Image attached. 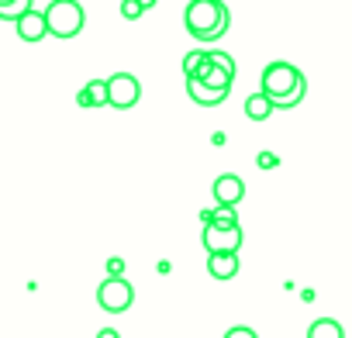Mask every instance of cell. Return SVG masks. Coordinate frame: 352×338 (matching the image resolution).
Returning a JSON list of instances; mask_svg holds the SVG:
<instances>
[{
    "mask_svg": "<svg viewBox=\"0 0 352 338\" xmlns=\"http://www.w3.org/2000/svg\"><path fill=\"white\" fill-rule=\"evenodd\" d=\"M228 25H232V11L225 0H190L184 8V28L190 32V38L204 45L225 38Z\"/></svg>",
    "mask_w": 352,
    "mask_h": 338,
    "instance_id": "cell-1",
    "label": "cell"
},
{
    "mask_svg": "<svg viewBox=\"0 0 352 338\" xmlns=\"http://www.w3.org/2000/svg\"><path fill=\"white\" fill-rule=\"evenodd\" d=\"M259 90L273 100V107H297L307 93V80L297 66L290 63H270L263 69V80H259Z\"/></svg>",
    "mask_w": 352,
    "mask_h": 338,
    "instance_id": "cell-2",
    "label": "cell"
},
{
    "mask_svg": "<svg viewBox=\"0 0 352 338\" xmlns=\"http://www.w3.org/2000/svg\"><path fill=\"white\" fill-rule=\"evenodd\" d=\"M45 21L52 38H76L87 25V11L80 0H52L45 8Z\"/></svg>",
    "mask_w": 352,
    "mask_h": 338,
    "instance_id": "cell-3",
    "label": "cell"
},
{
    "mask_svg": "<svg viewBox=\"0 0 352 338\" xmlns=\"http://www.w3.org/2000/svg\"><path fill=\"white\" fill-rule=\"evenodd\" d=\"M97 304L111 314H121L135 304V286L124 280V276H107L100 286H97Z\"/></svg>",
    "mask_w": 352,
    "mask_h": 338,
    "instance_id": "cell-4",
    "label": "cell"
},
{
    "mask_svg": "<svg viewBox=\"0 0 352 338\" xmlns=\"http://www.w3.org/2000/svg\"><path fill=\"white\" fill-rule=\"evenodd\" d=\"M142 100V83L131 73H114L107 76V104L118 111H128Z\"/></svg>",
    "mask_w": 352,
    "mask_h": 338,
    "instance_id": "cell-5",
    "label": "cell"
},
{
    "mask_svg": "<svg viewBox=\"0 0 352 338\" xmlns=\"http://www.w3.org/2000/svg\"><path fill=\"white\" fill-rule=\"evenodd\" d=\"M242 225H208L204 228V235H201V242H204V249H208V256H221V252H239L242 249Z\"/></svg>",
    "mask_w": 352,
    "mask_h": 338,
    "instance_id": "cell-6",
    "label": "cell"
},
{
    "mask_svg": "<svg viewBox=\"0 0 352 338\" xmlns=\"http://www.w3.org/2000/svg\"><path fill=\"white\" fill-rule=\"evenodd\" d=\"M211 194H214V204L239 207V204L245 201V180H242V177H235V173H221V177L214 180Z\"/></svg>",
    "mask_w": 352,
    "mask_h": 338,
    "instance_id": "cell-7",
    "label": "cell"
},
{
    "mask_svg": "<svg viewBox=\"0 0 352 338\" xmlns=\"http://www.w3.org/2000/svg\"><path fill=\"white\" fill-rule=\"evenodd\" d=\"M18 38L21 42H42V38H49V21H45V11H28L18 25Z\"/></svg>",
    "mask_w": 352,
    "mask_h": 338,
    "instance_id": "cell-8",
    "label": "cell"
},
{
    "mask_svg": "<svg viewBox=\"0 0 352 338\" xmlns=\"http://www.w3.org/2000/svg\"><path fill=\"white\" fill-rule=\"evenodd\" d=\"M239 266H242L239 252H221V256H208V273H211L214 280H232V276H239Z\"/></svg>",
    "mask_w": 352,
    "mask_h": 338,
    "instance_id": "cell-9",
    "label": "cell"
},
{
    "mask_svg": "<svg viewBox=\"0 0 352 338\" xmlns=\"http://www.w3.org/2000/svg\"><path fill=\"white\" fill-rule=\"evenodd\" d=\"M187 97L194 100V104H201V107H218V104H225V90H211L208 83H201V80H187Z\"/></svg>",
    "mask_w": 352,
    "mask_h": 338,
    "instance_id": "cell-10",
    "label": "cell"
},
{
    "mask_svg": "<svg viewBox=\"0 0 352 338\" xmlns=\"http://www.w3.org/2000/svg\"><path fill=\"white\" fill-rule=\"evenodd\" d=\"M80 107H104L107 104V80H90L80 93H76Z\"/></svg>",
    "mask_w": 352,
    "mask_h": 338,
    "instance_id": "cell-11",
    "label": "cell"
},
{
    "mask_svg": "<svg viewBox=\"0 0 352 338\" xmlns=\"http://www.w3.org/2000/svg\"><path fill=\"white\" fill-rule=\"evenodd\" d=\"M273 111H276V107H273V100H270L263 90L245 97V117H249V121H270Z\"/></svg>",
    "mask_w": 352,
    "mask_h": 338,
    "instance_id": "cell-12",
    "label": "cell"
},
{
    "mask_svg": "<svg viewBox=\"0 0 352 338\" xmlns=\"http://www.w3.org/2000/svg\"><path fill=\"white\" fill-rule=\"evenodd\" d=\"M28 11H35V0H0V21H21Z\"/></svg>",
    "mask_w": 352,
    "mask_h": 338,
    "instance_id": "cell-13",
    "label": "cell"
},
{
    "mask_svg": "<svg viewBox=\"0 0 352 338\" xmlns=\"http://www.w3.org/2000/svg\"><path fill=\"white\" fill-rule=\"evenodd\" d=\"M307 338H345V331H342V324L335 317H318L307 328Z\"/></svg>",
    "mask_w": 352,
    "mask_h": 338,
    "instance_id": "cell-14",
    "label": "cell"
},
{
    "mask_svg": "<svg viewBox=\"0 0 352 338\" xmlns=\"http://www.w3.org/2000/svg\"><path fill=\"white\" fill-rule=\"evenodd\" d=\"M204 63H208V49H194V52H187V56H184V73H187V80H190V76H201Z\"/></svg>",
    "mask_w": 352,
    "mask_h": 338,
    "instance_id": "cell-15",
    "label": "cell"
},
{
    "mask_svg": "<svg viewBox=\"0 0 352 338\" xmlns=\"http://www.w3.org/2000/svg\"><path fill=\"white\" fill-rule=\"evenodd\" d=\"M211 225H239V214H235V207H228V204H214V211H211Z\"/></svg>",
    "mask_w": 352,
    "mask_h": 338,
    "instance_id": "cell-16",
    "label": "cell"
},
{
    "mask_svg": "<svg viewBox=\"0 0 352 338\" xmlns=\"http://www.w3.org/2000/svg\"><path fill=\"white\" fill-rule=\"evenodd\" d=\"M145 14V8L138 4V0H121V18L124 21H138Z\"/></svg>",
    "mask_w": 352,
    "mask_h": 338,
    "instance_id": "cell-17",
    "label": "cell"
},
{
    "mask_svg": "<svg viewBox=\"0 0 352 338\" xmlns=\"http://www.w3.org/2000/svg\"><path fill=\"white\" fill-rule=\"evenodd\" d=\"M256 166H259V169H276L280 159H276L273 152H259V155H256Z\"/></svg>",
    "mask_w": 352,
    "mask_h": 338,
    "instance_id": "cell-18",
    "label": "cell"
},
{
    "mask_svg": "<svg viewBox=\"0 0 352 338\" xmlns=\"http://www.w3.org/2000/svg\"><path fill=\"white\" fill-rule=\"evenodd\" d=\"M225 338H259L252 328H245V324H235V328H228L225 331Z\"/></svg>",
    "mask_w": 352,
    "mask_h": 338,
    "instance_id": "cell-19",
    "label": "cell"
},
{
    "mask_svg": "<svg viewBox=\"0 0 352 338\" xmlns=\"http://www.w3.org/2000/svg\"><path fill=\"white\" fill-rule=\"evenodd\" d=\"M107 276H124V259L121 256L107 259Z\"/></svg>",
    "mask_w": 352,
    "mask_h": 338,
    "instance_id": "cell-20",
    "label": "cell"
},
{
    "mask_svg": "<svg viewBox=\"0 0 352 338\" xmlns=\"http://www.w3.org/2000/svg\"><path fill=\"white\" fill-rule=\"evenodd\" d=\"M97 338H121V331H118V328H100Z\"/></svg>",
    "mask_w": 352,
    "mask_h": 338,
    "instance_id": "cell-21",
    "label": "cell"
},
{
    "mask_svg": "<svg viewBox=\"0 0 352 338\" xmlns=\"http://www.w3.org/2000/svg\"><path fill=\"white\" fill-rule=\"evenodd\" d=\"M138 4H142V8H145V11H152V8H155V4H159V0H138Z\"/></svg>",
    "mask_w": 352,
    "mask_h": 338,
    "instance_id": "cell-22",
    "label": "cell"
}]
</instances>
